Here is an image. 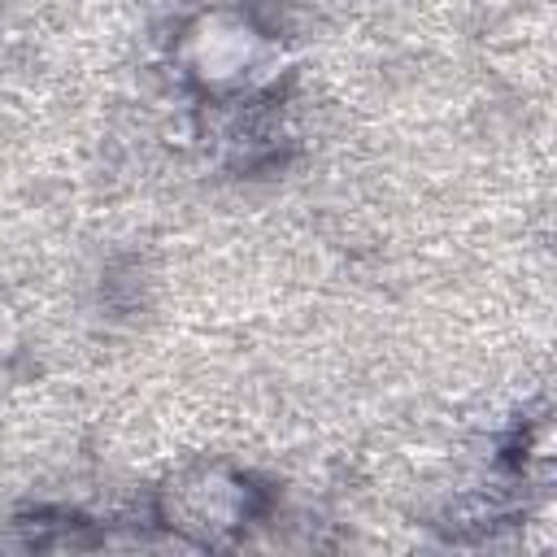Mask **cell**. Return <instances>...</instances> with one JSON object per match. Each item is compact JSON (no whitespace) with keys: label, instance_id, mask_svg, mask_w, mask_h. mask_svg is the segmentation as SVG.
<instances>
[{"label":"cell","instance_id":"obj_1","mask_svg":"<svg viewBox=\"0 0 557 557\" xmlns=\"http://www.w3.org/2000/svg\"><path fill=\"white\" fill-rule=\"evenodd\" d=\"M157 518L191 544H226L257 518V487L231 466H191L161 487Z\"/></svg>","mask_w":557,"mask_h":557},{"label":"cell","instance_id":"obj_2","mask_svg":"<svg viewBox=\"0 0 557 557\" xmlns=\"http://www.w3.org/2000/svg\"><path fill=\"white\" fill-rule=\"evenodd\" d=\"M174 57L196 87L235 91L265 65L270 39L239 9H205L183 26Z\"/></svg>","mask_w":557,"mask_h":557},{"label":"cell","instance_id":"obj_3","mask_svg":"<svg viewBox=\"0 0 557 557\" xmlns=\"http://www.w3.org/2000/svg\"><path fill=\"white\" fill-rule=\"evenodd\" d=\"M17 348H22V331H17V318L0 305V366H9L13 357H17Z\"/></svg>","mask_w":557,"mask_h":557}]
</instances>
